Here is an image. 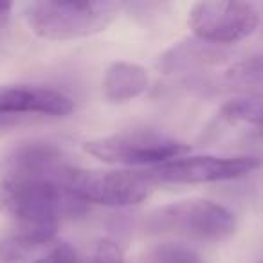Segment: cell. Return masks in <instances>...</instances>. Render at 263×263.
<instances>
[{
	"mask_svg": "<svg viewBox=\"0 0 263 263\" xmlns=\"http://www.w3.org/2000/svg\"><path fill=\"white\" fill-rule=\"evenodd\" d=\"M0 213L11 216L15 227L56 236L60 222L87 213L63 179L33 175H4L0 179Z\"/></svg>",
	"mask_w": 263,
	"mask_h": 263,
	"instance_id": "obj_1",
	"label": "cell"
},
{
	"mask_svg": "<svg viewBox=\"0 0 263 263\" xmlns=\"http://www.w3.org/2000/svg\"><path fill=\"white\" fill-rule=\"evenodd\" d=\"M112 0H38L24 6V18L36 36L51 42H70L105 31L123 11Z\"/></svg>",
	"mask_w": 263,
	"mask_h": 263,
	"instance_id": "obj_2",
	"label": "cell"
},
{
	"mask_svg": "<svg viewBox=\"0 0 263 263\" xmlns=\"http://www.w3.org/2000/svg\"><path fill=\"white\" fill-rule=\"evenodd\" d=\"M144 233L177 236L202 243H220L236 233V216L231 209L208 198H186L155 208L143 222Z\"/></svg>",
	"mask_w": 263,
	"mask_h": 263,
	"instance_id": "obj_3",
	"label": "cell"
},
{
	"mask_svg": "<svg viewBox=\"0 0 263 263\" xmlns=\"http://www.w3.org/2000/svg\"><path fill=\"white\" fill-rule=\"evenodd\" d=\"M67 190L83 204L130 208L144 202L155 186L148 172L139 170H98L69 166L63 173Z\"/></svg>",
	"mask_w": 263,
	"mask_h": 263,
	"instance_id": "obj_4",
	"label": "cell"
},
{
	"mask_svg": "<svg viewBox=\"0 0 263 263\" xmlns=\"http://www.w3.org/2000/svg\"><path fill=\"white\" fill-rule=\"evenodd\" d=\"M85 152L106 164L155 166L190 154V144L155 130H123L85 143Z\"/></svg>",
	"mask_w": 263,
	"mask_h": 263,
	"instance_id": "obj_5",
	"label": "cell"
},
{
	"mask_svg": "<svg viewBox=\"0 0 263 263\" xmlns=\"http://www.w3.org/2000/svg\"><path fill=\"white\" fill-rule=\"evenodd\" d=\"M261 166L256 155H184L148 173L157 184H213L243 179Z\"/></svg>",
	"mask_w": 263,
	"mask_h": 263,
	"instance_id": "obj_6",
	"label": "cell"
},
{
	"mask_svg": "<svg viewBox=\"0 0 263 263\" xmlns=\"http://www.w3.org/2000/svg\"><path fill=\"white\" fill-rule=\"evenodd\" d=\"M187 26L198 40L226 47L258 29L259 13L249 2H197L187 13Z\"/></svg>",
	"mask_w": 263,
	"mask_h": 263,
	"instance_id": "obj_7",
	"label": "cell"
},
{
	"mask_svg": "<svg viewBox=\"0 0 263 263\" xmlns=\"http://www.w3.org/2000/svg\"><path fill=\"white\" fill-rule=\"evenodd\" d=\"M74 108V99L58 88L31 83L0 85V117H18L24 114L67 117Z\"/></svg>",
	"mask_w": 263,
	"mask_h": 263,
	"instance_id": "obj_8",
	"label": "cell"
},
{
	"mask_svg": "<svg viewBox=\"0 0 263 263\" xmlns=\"http://www.w3.org/2000/svg\"><path fill=\"white\" fill-rule=\"evenodd\" d=\"M69 166L63 148L44 139H31L16 144L4 161L6 175L9 173L63 179V173Z\"/></svg>",
	"mask_w": 263,
	"mask_h": 263,
	"instance_id": "obj_9",
	"label": "cell"
},
{
	"mask_svg": "<svg viewBox=\"0 0 263 263\" xmlns=\"http://www.w3.org/2000/svg\"><path fill=\"white\" fill-rule=\"evenodd\" d=\"M229 56L226 47L198 40V38H186L170 49H166L157 60V67L164 74H180L191 70L204 69V67L218 65Z\"/></svg>",
	"mask_w": 263,
	"mask_h": 263,
	"instance_id": "obj_10",
	"label": "cell"
},
{
	"mask_svg": "<svg viewBox=\"0 0 263 263\" xmlns=\"http://www.w3.org/2000/svg\"><path fill=\"white\" fill-rule=\"evenodd\" d=\"M150 87L146 69L134 62H114L103 78V94L110 103H128L139 98Z\"/></svg>",
	"mask_w": 263,
	"mask_h": 263,
	"instance_id": "obj_11",
	"label": "cell"
},
{
	"mask_svg": "<svg viewBox=\"0 0 263 263\" xmlns=\"http://www.w3.org/2000/svg\"><path fill=\"white\" fill-rule=\"evenodd\" d=\"M56 236L15 227L0 236V263H40Z\"/></svg>",
	"mask_w": 263,
	"mask_h": 263,
	"instance_id": "obj_12",
	"label": "cell"
},
{
	"mask_svg": "<svg viewBox=\"0 0 263 263\" xmlns=\"http://www.w3.org/2000/svg\"><path fill=\"white\" fill-rule=\"evenodd\" d=\"M222 123L241 128L247 136L263 137V96L247 94L226 101L218 110Z\"/></svg>",
	"mask_w": 263,
	"mask_h": 263,
	"instance_id": "obj_13",
	"label": "cell"
},
{
	"mask_svg": "<svg viewBox=\"0 0 263 263\" xmlns=\"http://www.w3.org/2000/svg\"><path fill=\"white\" fill-rule=\"evenodd\" d=\"M226 80L229 85L243 88L249 94L263 96V54L234 63L227 69Z\"/></svg>",
	"mask_w": 263,
	"mask_h": 263,
	"instance_id": "obj_14",
	"label": "cell"
},
{
	"mask_svg": "<svg viewBox=\"0 0 263 263\" xmlns=\"http://www.w3.org/2000/svg\"><path fill=\"white\" fill-rule=\"evenodd\" d=\"M146 263H202L197 251L184 243L166 241L154 247L146 256Z\"/></svg>",
	"mask_w": 263,
	"mask_h": 263,
	"instance_id": "obj_15",
	"label": "cell"
},
{
	"mask_svg": "<svg viewBox=\"0 0 263 263\" xmlns=\"http://www.w3.org/2000/svg\"><path fill=\"white\" fill-rule=\"evenodd\" d=\"M40 263H81L76 249L67 241H58L51 245L45 256L40 259Z\"/></svg>",
	"mask_w": 263,
	"mask_h": 263,
	"instance_id": "obj_16",
	"label": "cell"
},
{
	"mask_svg": "<svg viewBox=\"0 0 263 263\" xmlns=\"http://www.w3.org/2000/svg\"><path fill=\"white\" fill-rule=\"evenodd\" d=\"M88 263H114V261H110V259H90Z\"/></svg>",
	"mask_w": 263,
	"mask_h": 263,
	"instance_id": "obj_17",
	"label": "cell"
},
{
	"mask_svg": "<svg viewBox=\"0 0 263 263\" xmlns=\"http://www.w3.org/2000/svg\"><path fill=\"white\" fill-rule=\"evenodd\" d=\"M258 263H263V259H261V261H258Z\"/></svg>",
	"mask_w": 263,
	"mask_h": 263,
	"instance_id": "obj_18",
	"label": "cell"
}]
</instances>
